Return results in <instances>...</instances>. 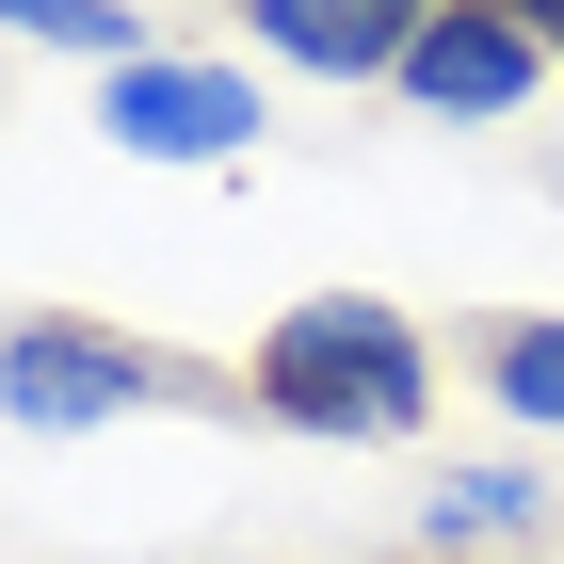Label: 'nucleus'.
I'll return each mask as SVG.
<instances>
[{
	"label": "nucleus",
	"instance_id": "f257e3e1",
	"mask_svg": "<svg viewBox=\"0 0 564 564\" xmlns=\"http://www.w3.org/2000/svg\"><path fill=\"white\" fill-rule=\"evenodd\" d=\"M435 371H452V339L371 306V291H291L259 323V355H242L259 435H323V452H403L435 420Z\"/></svg>",
	"mask_w": 564,
	"mask_h": 564
},
{
	"label": "nucleus",
	"instance_id": "f03ea898",
	"mask_svg": "<svg viewBox=\"0 0 564 564\" xmlns=\"http://www.w3.org/2000/svg\"><path fill=\"white\" fill-rule=\"evenodd\" d=\"M0 420L17 435H97V420H259V388L226 355H177L145 323H97V306H17L0 339Z\"/></svg>",
	"mask_w": 564,
	"mask_h": 564
},
{
	"label": "nucleus",
	"instance_id": "7ed1b4c3",
	"mask_svg": "<svg viewBox=\"0 0 564 564\" xmlns=\"http://www.w3.org/2000/svg\"><path fill=\"white\" fill-rule=\"evenodd\" d=\"M97 130L130 145V162H259L274 113L242 65H194V48H145V65H113L97 82Z\"/></svg>",
	"mask_w": 564,
	"mask_h": 564
},
{
	"label": "nucleus",
	"instance_id": "20e7f679",
	"mask_svg": "<svg viewBox=\"0 0 564 564\" xmlns=\"http://www.w3.org/2000/svg\"><path fill=\"white\" fill-rule=\"evenodd\" d=\"M435 17L452 0H242V48L291 65V82H403V48Z\"/></svg>",
	"mask_w": 564,
	"mask_h": 564
},
{
	"label": "nucleus",
	"instance_id": "39448f33",
	"mask_svg": "<svg viewBox=\"0 0 564 564\" xmlns=\"http://www.w3.org/2000/svg\"><path fill=\"white\" fill-rule=\"evenodd\" d=\"M532 82H549V48H532V17H500V0H452V17L403 48V97L452 113V130H500Z\"/></svg>",
	"mask_w": 564,
	"mask_h": 564
},
{
	"label": "nucleus",
	"instance_id": "423d86ee",
	"mask_svg": "<svg viewBox=\"0 0 564 564\" xmlns=\"http://www.w3.org/2000/svg\"><path fill=\"white\" fill-rule=\"evenodd\" d=\"M532 532H564V484L517 468V452L420 484V564H532Z\"/></svg>",
	"mask_w": 564,
	"mask_h": 564
},
{
	"label": "nucleus",
	"instance_id": "0eeeda50",
	"mask_svg": "<svg viewBox=\"0 0 564 564\" xmlns=\"http://www.w3.org/2000/svg\"><path fill=\"white\" fill-rule=\"evenodd\" d=\"M468 388L500 403V420H532V435H564V306H484L468 339Z\"/></svg>",
	"mask_w": 564,
	"mask_h": 564
},
{
	"label": "nucleus",
	"instance_id": "6e6552de",
	"mask_svg": "<svg viewBox=\"0 0 564 564\" xmlns=\"http://www.w3.org/2000/svg\"><path fill=\"white\" fill-rule=\"evenodd\" d=\"M0 17H17L33 48H65V65H97V82L145 65V17H130V0H0Z\"/></svg>",
	"mask_w": 564,
	"mask_h": 564
},
{
	"label": "nucleus",
	"instance_id": "1a4fd4ad",
	"mask_svg": "<svg viewBox=\"0 0 564 564\" xmlns=\"http://www.w3.org/2000/svg\"><path fill=\"white\" fill-rule=\"evenodd\" d=\"M500 17H532V48H549V65H564V0H500Z\"/></svg>",
	"mask_w": 564,
	"mask_h": 564
},
{
	"label": "nucleus",
	"instance_id": "9d476101",
	"mask_svg": "<svg viewBox=\"0 0 564 564\" xmlns=\"http://www.w3.org/2000/svg\"><path fill=\"white\" fill-rule=\"evenodd\" d=\"M532 177H549V210H564V145H549V162H532Z\"/></svg>",
	"mask_w": 564,
	"mask_h": 564
}]
</instances>
